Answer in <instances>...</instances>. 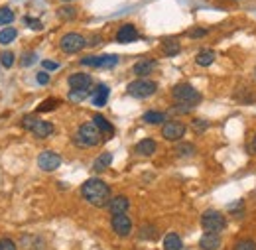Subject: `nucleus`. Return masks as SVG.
Instances as JSON below:
<instances>
[{
	"mask_svg": "<svg viewBox=\"0 0 256 250\" xmlns=\"http://www.w3.org/2000/svg\"><path fill=\"white\" fill-rule=\"evenodd\" d=\"M67 2H69V0H67Z\"/></svg>",
	"mask_w": 256,
	"mask_h": 250,
	"instance_id": "obj_44",
	"label": "nucleus"
},
{
	"mask_svg": "<svg viewBox=\"0 0 256 250\" xmlns=\"http://www.w3.org/2000/svg\"><path fill=\"white\" fill-rule=\"evenodd\" d=\"M20 62H22L24 67H30V65H34V63L38 62V56H36V54H24Z\"/></svg>",
	"mask_w": 256,
	"mask_h": 250,
	"instance_id": "obj_37",
	"label": "nucleus"
},
{
	"mask_svg": "<svg viewBox=\"0 0 256 250\" xmlns=\"http://www.w3.org/2000/svg\"><path fill=\"white\" fill-rule=\"evenodd\" d=\"M172 96L178 104H188V106H195L199 100H201V94L199 91L192 87L190 83H180L172 89Z\"/></svg>",
	"mask_w": 256,
	"mask_h": 250,
	"instance_id": "obj_3",
	"label": "nucleus"
},
{
	"mask_svg": "<svg viewBox=\"0 0 256 250\" xmlns=\"http://www.w3.org/2000/svg\"><path fill=\"white\" fill-rule=\"evenodd\" d=\"M16 36H18V32L14 30V28H10V26H4V28L0 30V44H2V46H6V44H12V42L16 40Z\"/></svg>",
	"mask_w": 256,
	"mask_h": 250,
	"instance_id": "obj_25",
	"label": "nucleus"
},
{
	"mask_svg": "<svg viewBox=\"0 0 256 250\" xmlns=\"http://www.w3.org/2000/svg\"><path fill=\"white\" fill-rule=\"evenodd\" d=\"M36 124H38V116H34V114H28V116L22 118V126H24L26 130H30V132H32V128Z\"/></svg>",
	"mask_w": 256,
	"mask_h": 250,
	"instance_id": "obj_35",
	"label": "nucleus"
},
{
	"mask_svg": "<svg viewBox=\"0 0 256 250\" xmlns=\"http://www.w3.org/2000/svg\"><path fill=\"white\" fill-rule=\"evenodd\" d=\"M118 63V56H89V58H83L81 65H87V67H100V69H106V67H114Z\"/></svg>",
	"mask_w": 256,
	"mask_h": 250,
	"instance_id": "obj_9",
	"label": "nucleus"
},
{
	"mask_svg": "<svg viewBox=\"0 0 256 250\" xmlns=\"http://www.w3.org/2000/svg\"><path fill=\"white\" fill-rule=\"evenodd\" d=\"M176 154L180 158H192L195 154V146L190 142H182L178 148H176Z\"/></svg>",
	"mask_w": 256,
	"mask_h": 250,
	"instance_id": "obj_26",
	"label": "nucleus"
},
{
	"mask_svg": "<svg viewBox=\"0 0 256 250\" xmlns=\"http://www.w3.org/2000/svg\"><path fill=\"white\" fill-rule=\"evenodd\" d=\"M158 91V85L150 79H136L126 87V93L134 98H148Z\"/></svg>",
	"mask_w": 256,
	"mask_h": 250,
	"instance_id": "obj_4",
	"label": "nucleus"
},
{
	"mask_svg": "<svg viewBox=\"0 0 256 250\" xmlns=\"http://www.w3.org/2000/svg\"><path fill=\"white\" fill-rule=\"evenodd\" d=\"M192 126L197 134H201V132H205V130L209 128V122H207V120H203V118H195V120L192 122Z\"/></svg>",
	"mask_w": 256,
	"mask_h": 250,
	"instance_id": "obj_34",
	"label": "nucleus"
},
{
	"mask_svg": "<svg viewBox=\"0 0 256 250\" xmlns=\"http://www.w3.org/2000/svg\"><path fill=\"white\" fill-rule=\"evenodd\" d=\"M14 22V12L10 8H0V26H6V24H12Z\"/></svg>",
	"mask_w": 256,
	"mask_h": 250,
	"instance_id": "obj_29",
	"label": "nucleus"
},
{
	"mask_svg": "<svg viewBox=\"0 0 256 250\" xmlns=\"http://www.w3.org/2000/svg\"><path fill=\"white\" fill-rule=\"evenodd\" d=\"M85 46H87V42H85V38L81 34H65L64 38H62V42H60L62 52L67 54V56L81 52Z\"/></svg>",
	"mask_w": 256,
	"mask_h": 250,
	"instance_id": "obj_6",
	"label": "nucleus"
},
{
	"mask_svg": "<svg viewBox=\"0 0 256 250\" xmlns=\"http://www.w3.org/2000/svg\"><path fill=\"white\" fill-rule=\"evenodd\" d=\"M156 234H158V230H156L154 224H144L140 228V238H144V240H154Z\"/></svg>",
	"mask_w": 256,
	"mask_h": 250,
	"instance_id": "obj_28",
	"label": "nucleus"
},
{
	"mask_svg": "<svg viewBox=\"0 0 256 250\" xmlns=\"http://www.w3.org/2000/svg\"><path fill=\"white\" fill-rule=\"evenodd\" d=\"M106 207H108V211L112 215H124L128 211V207H130V201H128V197H124V195H118V197H112Z\"/></svg>",
	"mask_w": 256,
	"mask_h": 250,
	"instance_id": "obj_11",
	"label": "nucleus"
},
{
	"mask_svg": "<svg viewBox=\"0 0 256 250\" xmlns=\"http://www.w3.org/2000/svg\"><path fill=\"white\" fill-rule=\"evenodd\" d=\"M201 226L205 232H221L224 226H226V220H224V215L219 213V211H205L201 215Z\"/></svg>",
	"mask_w": 256,
	"mask_h": 250,
	"instance_id": "obj_5",
	"label": "nucleus"
},
{
	"mask_svg": "<svg viewBox=\"0 0 256 250\" xmlns=\"http://www.w3.org/2000/svg\"><path fill=\"white\" fill-rule=\"evenodd\" d=\"M209 32L205 30V28H193V30L188 32V36L192 38V40H197V38H205Z\"/></svg>",
	"mask_w": 256,
	"mask_h": 250,
	"instance_id": "obj_38",
	"label": "nucleus"
},
{
	"mask_svg": "<svg viewBox=\"0 0 256 250\" xmlns=\"http://www.w3.org/2000/svg\"><path fill=\"white\" fill-rule=\"evenodd\" d=\"M184 248V242H182V236L176 234V232H168L164 236V250H182Z\"/></svg>",
	"mask_w": 256,
	"mask_h": 250,
	"instance_id": "obj_19",
	"label": "nucleus"
},
{
	"mask_svg": "<svg viewBox=\"0 0 256 250\" xmlns=\"http://www.w3.org/2000/svg\"><path fill=\"white\" fill-rule=\"evenodd\" d=\"M0 63H2V67L10 69V67L14 65V54H12V52H4V54L0 56Z\"/></svg>",
	"mask_w": 256,
	"mask_h": 250,
	"instance_id": "obj_33",
	"label": "nucleus"
},
{
	"mask_svg": "<svg viewBox=\"0 0 256 250\" xmlns=\"http://www.w3.org/2000/svg\"><path fill=\"white\" fill-rule=\"evenodd\" d=\"M60 164H62V156L56 154V152H52V150H46V152H42L38 156V166L44 172H54V170L60 168Z\"/></svg>",
	"mask_w": 256,
	"mask_h": 250,
	"instance_id": "obj_8",
	"label": "nucleus"
},
{
	"mask_svg": "<svg viewBox=\"0 0 256 250\" xmlns=\"http://www.w3.org/2000/svg\"><path fill=\"white\" fill-rule=\"evenodd\" d=\"M52 132H54V124L48 120H38V124L32 128V134L36 138H48L52 136Z\"/></svg>",
	"mask_w": 256,
	"mask_h": 250,
	"instance_id": "obj_17",
	"label": "nucleus"
},
{
	"mask_svg": "<svg viewBox=\"0 0 256 250\" xmlns=\"http://www.w3.org/2000/svg\"><path fill=\"white\" fill-rule=\"evenodd\" d=\"M58 16L64 18V20H73V18L77 16V10H75L73 6H64V8L58 10Z\"/></svg>",
	"mask_w": 256,
	"mask_h": 250,
	"instance_id": "obj_30",
	"label": "nucleus"
},
{
	"mask_svg": "<svg viewBox=\"0 0 256 250\" xmlns=\"http://www.w3.org/2000/svg\"><path fill=\"white\" fill-rule=\"evenodd\" d=\"M232 250H256V242L250 238H242L232 246Z\"/></svg>",
	"mask_w": 256,
	"mask_h": 250,
	"instance_id": "obj_31",
	"label": "nucleus"
},
{
	"mask_svg": "<svg viewBox=\"0 0 256 250\" xmlns=\"http://www.w3.org/2000/svg\"><path fill=\"white\" fill-rule=\"evenodd\" d=\"M108 87L106 85H98L95 89V93H93V104L95 106H104L106 104V100H108Z\"/></svg>",
	"mask_w": 256,
	"mask_h": 250,
	"instance_id": "obj_21",
	"label": "nucleus"
},
{
	"mask_svg": "<svg viewBox=\"0 0 256 250\" xmlns=\"http://www.w3.org/2000/svg\"><path fill=\"white\" fill-rule=\"evenodd\" d=\"M162 136L170 142H176V140H182L186 136V124L180 122V120H170L166 122L162 128Z\"/></svg>",
	"mask_w": 256,
	"mask_h": 250,
	"instance_id": "obj_7",
	"label": "nucleus"
},
{
	"mask_svg": "<svg viewBox=\"0 0 256 250\" xmlns=\"http://www.w3.org/2000/svg\"><path fill=\"white\" fill-rule=\"evenodd\" d=\"M102 142V134L95 126V122H85L79 126L77 136H75V144L81 148H95Z\"/></svg>",
	"mask_w": 256,
	"mask_h": 250,
	"instance_id": "obj_2",
	"label": "nucleus"
},
{
	"mask_svg": "<svg viewBox=\"0 0 256 250\" xmlns=\"http://www.w3.org/2000/svg\"><path fill=\"white\" fill-rule=\"evenodd\" d=\"M110 164H112V154L104 152V154H100V156L95 160V164H93V170H95V172H102V170H106Z\"/></svg>",
	"mask_w": 256,
	"mask_h": 250,
	"instance_id": "obj_22",
	"label": "nucleus"
},
{
	"mask_svg": "<svg viewBox=\"0 0 256 250\" xmlns=\"http://www.w3.org/2000/svg\"><path fill=\"white\" fill-rule=\"evenodd\" d=\"M67 81H69V87L71 89H89L93 85V79L87 73H73Z\"/></svg>",
	"mask_w": 256,
	"mask_h": 250,
	"instance_id": "obj_12",
	"label": "nucleus"
},
{
	"mask_svg": "<svg viewBox=\"0 0 256 250\" xmlns=\"http://www.w3.org/2000/svg\"><path fill=\"white\" fill-rule=\"evenodd\" d=\"M156 142L152 140V138H144V140H140L138 144H136V152L140 154V156H152L154 152H156Z\"/></svg>",
	"mask_w": 256,
	"mask_h": 250,
	"instance_id": "obj_16",
	"label": "nucleus"
},
{
	"mask_svg": "<svg viewBox=\"0 0 256 250\" xmlns=\"http://www.w3.org/2000/svg\"><path fill=\"white\" fill-rule=\"evenodd\" d=\"M0 250H18L12 238H0Z\"/></svg>",
	"mask_w": 256,
	"mask_h": 250,
	"instance_id": "obj_36",
	"label": "nucleus"
},
{
	"mask_svg": "<svg viewBox=\"0 0 256 250\" xmlns=\"http://www.w3.org/2000/svg\"><path fill=\"white\" fill-rule=\"evenodd\" d=\"M110 224H112V230H114L118 236H128L130 230H132V220L126 217V213H124V215H112Z\"/></svg>",
	"mask_w": 256,
	"mask_h": 250,
	"instance_id": "obj_10",
	"label": "nucleus"
},
{
	"mask_svg": "<svg viewBox=\"0 0 256 250\" xmlns=\"http://www.w3.org/2000/svg\"><path fill=\"white\" fill-rule=\"evenodd\" d=\"M144 122H148V124H164L166 122V114L158 112V110H148L144 114Z\"/></svg>",
	"mask_w": 256,
	"mask_h": 250,
	"instance_id": "obj_24",
	"label": "nucleus"
},
{
	"mask_svg": "<svg viewBox=\"0 0 256 250\" xmlns=\"http://www.w3.org/2000/svg\"><path fill=\"white\" fill-rule=\"evenodd\" d=\"M93 122H95V126L100 130V134L102 136H106V138H110L112 134H114V126L110 124L102 114H95V118H93Z\"/></svg>",
	"mask_w": 256,
	"mask_h": 250,
	"instance_id": "obj_15",
	"label": "nucleus"
},
{
	"mask_svg": "<svg viewBox=\"0 0 256 250\" xmlns=\"http://www.w3.org/2000/svg\"><path fill=\"white\" fill-rule=\"evenodd\" d=\"M199 246L201 250H217L221 246V236L219 232H205L199 240Z\"/></svg>",
	"mask_w": 256,
	"mask_h": 250,
	"instance_id": "obj_14",
	"label": "nucleus"
},
{
	"mask_svg": "<svg viewBox=\"0 0 256 250\" xmlns=\"http://www.w3.org/2000/svg\"><path fill=\"white\" fill-rule=\"evenodd\" d=\"M81 195L85 201H89L95 207H106L110 201V189L108 186L98 180V178H91L81 186Z\"/></svg>",
	"mask_w": 256,
	"mask_h": 250,
	"instance_id": "obj_1",
	"label": "nucleus"
},
{
	"mask_svg": "<svg viewBox=\"0 0 256 250\" xmlns=\"http://www.w3.org/2000/svg\"><path fill=\"white\" fill-rule=\"evenodd\" d=\"M42 65H44V69H46V71H56V69H60V63L52 62V60H44Z\"/></svg>",
	"mask_w": 256,
	"mask_h": 250,
	"instance_id": "obj_39",
	"label": "nucleus"
},
{
	"mask_svg": "<svg viewBox=\"0 0 256 250\" xmlns=\"http://www.w3.org/2000/svg\"><path fill=\"white\" fill-rule=\"evenodd\" d=\"M26 24L34 28V30H42V22L40 20H32V18H26Z\"/></svg>",
	"mask_w": 256,
	"mask_h": 250,
	"instance_id": "obj_41",
	"label": "nucleus"
},
{
	"mask_svg": "<svg viewBox=\"0 0 256 250\" xmlns=\"http://www.w3.org/2000/svg\"><path fill=\"white\" fill-rule=\"evenodd\" d=\"M213 62H215V54L211 50H205V52L197 54V58H195V63L201 65V67H209Z\"/></svg>",
	"mask_w": 256,
	"mask_h": 250,
	"instance_id": "obj_23",
	"label": "nucleus"
},
{
	"mask_svg": "<svg viewBox=\"0 0 256 250\" xmlns=\"http://www.w3.org/2000/svg\"><path fill=\"white\" fill-rule=\"evenodd\" d=\"M228 209H230V213H236V211H240V209H242V201H236V203H234V205H230Z\"/></svg>",
	"mask_w": 256,
	"mask_h": 250,
	"instance_id": "obj_42",
	"label": "nucleus"
},
{
	"mask_svg": "<svg viewBox=\"0 0 256 250\" xmlns=\"http://www.w3.org/2000/svg\"><path fill=\"white\" fill-rule=\"evenodd\" d=\"M162 50H164L166 56L174 58V56H178V54L182 52V46H180L178 40H174V38H166V40L162 42Z\"/></svg>",
	"mask_w": 256,
	"mask_h": 250,
	"instance_id": "obj_20",
	"label": "nucleus"
},
{
	"mask_svg": "<svg viewBox=\"0 0 256 250\" xmlns=\"http://www.w3.org/2000/svg\"><path fill=\"white\" fill-rule=\"evenodd\" d=\"M58 104H60V100H58V98H46L44 102H40V104H38V108H36V110H38V112H52Z\"/></svg>",
	"mask_w": 256,
	"mask_h": 250,
	"instance_id": "obj_27",
	"label": "nucleus"
},
{
	"mask_svg": "<svg viewBox=\"0 0 256 250\" xmlns=\"http://www.w3.org/2000/svg\"><path fill=\"white\" fill-rule=\"evenodd\" d=\"M36 81H38L40 85H48V83H50V75H48L46 71H42V73L36 75Z\"/></svg>",
	"mask_w": 256,
	"mask_h": 250,
	"instance_id": "obj_40",
	"label": "nucleus"
},
{
	"mask_svg": "<svg viewBox=\"0 0 256 250\" xmlns=\"http://www.w3.org/2000/svg\"><path fill=\"white\" fill-rule=\"evenodd\" d=\"M87 94H89V89H71V93H69V100L79 102V100L87 98Z\"/></svg>",
	"mask_w": 256,
	"mask_h": 250,
	"instance_id": "obj_32",
	"label": "nucleus"
},
{
	"mask_svg": "<svg viewBox=\"0 0 256 250\" xmlns=\"http://www.w3.org/2000/svg\"><path fill=\"white\" fill-rule=\"evenodd\" d=\"M252 150L256 152V134H254V138H252Z\"/></svg>",
	"mask_w": 256,
	"mask_h": 250,
	"instance_id": "obj_43",
	"label": "nucleus"
},
{
	"mask_svg": "<svg viewBox=\"0 0 256 250\" xmlns=\"http://www.w3.org/2000/svg\"><path fill=\"white\" fill-rule=\"evenodd\" d=\"M154 69H156V62H154V60H142V62H138L134 65V73H136L138 77H146V75H150Z\"/></svg>",
	"mask_w": 256,
	"mask_h": 250,
	"instance_id": "obj_18",
	"label": "nucleus"
},
{
	"mask_svg": "<svg viewBox=\"0 0 256 250\" xmlns=\"http://www.w3.org/2000/svg\"><path fill=\"white\" fill-rule=\"evenodd\" d=\"M136 40H138V30L132 24H124V26H120V30L116 32V42L118 44H130V42H136Z\"/></svg>",
	"mask_w": 256,
	"mask_h": 250,
	"instance_id": "obj_13",
	"label": "nucleus"
}]
</instances>
